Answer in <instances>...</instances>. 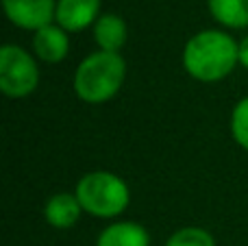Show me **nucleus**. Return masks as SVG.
Here are the masks:
<instances>
[{
  "mask_svg": "<svg viewBox=\"0 0 248 246\" xmlns=\"http://www.w3.org/2000/svg\"><path fill=\"white\" fill-rule=\"evenodd\" d=\"M183 70L201 83H218L240 65V42L227 31L205 29L185 42Z\"/></svg>",
  "mask_w": 248,
  "mask_h": 246,
  "instance_id": "obj_1",
  "label": "nucleus"
},
{
  "mask_svg": "<svg viewBox=\"0 0 248 246\" xmlns=\"http://www.w3.org/2000/svg\"><path fill=\"white\" fill-rule=\"evenodd\" d=\"M126 78V61L120 52L96 50L74 72V94L87 105H103L118 96Z\"/></svg>",
  "mask_w": 248,
  "mask_h": 246,
  "instance_id": "obj_2",
  "label": "nucleus"
},
{
  "mask_svg": "<svg viewBox=\"0 0 248 246\" xmlns=\"http://www.w3.org/2000/svg\"><path fill=\"white\" fill-rule=\"evenodd\" d=\"M74 194L83 212L103 220L122 216L131 203V190L126 181L109 170H92L83 174L74 187Z\"/></svg>",
  "mask_w": 248,
  "mask_h": 246,
  "instance_id": "obj_3",
  "label": "nucleus"
},
{
  "mask_svg": "<svg viewBox=\"0 0 248 246\" xmlns=\"http://www.w3.org/2000/svg\"><path fill=\"white\" fill-rule=\"evenodd\" d=\"M39 85V65L35 55L16 44L0 48V92L7 98H26Z\"/></svg>",
  "mask_w": 248,
  "mask_h": 246,
  "instance_id": "obj_4",
  "label": "nucleus"
},
{
  "mask_svg": "<svg viewBox=\"0 0 248 246\" xmlns=\"http://www.w3.org/2000/svg\"><path fill=\"white\" fill-rule=\"evenodd\" d=\"M9 22L24 31H39L52 24L57 15V0H2Z\"/></svg>",
  "mask_w": 248,
  "mask_h": 246,
  "instance_id": "obj_5",
  "label": "nucleus"
},
{
  "mask_svg": "<svg viewBox=\"0 0 248 246\" xmlns=\"http://www.w3.org/2000/svg\"><path fill=\"white\" fill-rule=\"evenodd\" d=\"M100 13V0H57L55 22L68 33H78L94 26Z\"/></svg>",
  "mask_w": 248,
  "mask_h": 246,
  "instance_id": "obj_6",
  "label": "nucleus"
},
{
  "mask_svg": "<svg viewBox=\"0 0 248 246\" xmlns=\"http://www.w3.org/2000/svg\"><path fill=\"white\" fill-rule=\"evenodd\" d=\"M33 52L44 63H61L70 52V33L59 24H48L35 31Z\"/></svg>",
  "mask_w": 248,
  "mask_h": 246,
  "instance_id": "obj_7",
  "label": "nucleus"
},
{
  "mask_svg": "<svg viewBox=\"0 0 248 246\" xmlns=\"http://www.w3.org/2000/svg\"><path fill=\"white\" fill-rule=\"evenodd\" d=\"M83 214L85 212L74 192H57L44 205V218L52 229H72Z\"/></svg>",
  "mask_w": 248,
  "mask_h": 246,
  "instance_id": "obj_8",
  "label": "nucleus"
},
{
  "mask_svg": "<svg viewBox=\"0 0 248 246\" xmlns=\"http://www.w3.org/2000/svg\"><path fill=\"white\" fill-rule=\"evenodd\" d=\"M96 246H150V235L140 222L118 220L100 231Z\"/></svg>",
  "mask_w": 248,
  "mask_h": 246,
  "instance_id": "obj_9",
  "label": "nucleus"
},
{
  "mask_svg": "<svg viewBox=\"0 0 248 246\" xmlns=\"http://www.w3.org/2000/svg\"><path fill=\"white\" fill-rule=\"evenodd\" d=\"M128 39L126 22L118 13H103L94 24V42L98 50L120 52Z\"/></svg>",
  "mask_w": 248,
  "mask_h": 246,
  "instance_id": "obj_10",
  "label": "nucleus"
},
{
  "mask_svg": "<svg viewBox=\"0 0 248 246\" xmlns=\"http://www.w3.org/2000/svg\"><path fill=\"white\" fill-rule=\"evenodd\" d=\"M207 7L214 20L227 29L248 26V0H207Z\"/></svg>",
  "mask_w": 248,
  "mask_h": 246,
  "instance_id": "obj_11",
  "label": "nucleus"
},
{
  "mask_svg": "<svg viewBox=\"0 0 248 246\" xmlns=\"http://www.w3.org/2000/svg\"><path fill=\"white\" fill-rule=\"evenodd\" d=\"M166 246H216V240L202 227H181L168 238Z\"/></svg>",
  "mask_w": 248,
  "mask_h": 246,
  "instance_id": "obj_12",
  "label": "nucleus"
},
{
  "mask_svg": "<svg viewBox=\"0 0 248 246\" xmlns=\"http://www.w3.org/2000/svg\"><path fill=\"white\" fill-rule=\"evenodd\" d=\"M231 135L237 146L248 151V96L237 100L231 111Z\"/></svg>",
  "mask_w": 248,
  "mask_h": 246,
  "instance_id": "obj_13",
  "label": "nucleus"
},
{
  "mask_svg": "<svg viewBox=\"0 0 248 246\" xmlns=\"http://www.w3.org/2000/svg\"><path fill=\"white\" fill-rule=\"evenodd\" d=\"M240 65L248 70V35L240 42Z\"/></svg>",
  "mask_w": 248,
  "mask_h": 246,
  "instance_id": "obj_14",
  "label": "nucleus"
}]
</instances>
